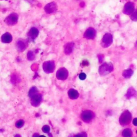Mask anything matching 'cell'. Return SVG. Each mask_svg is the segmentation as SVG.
I'll list each match as a JSON object with an SVG mask.
<instances>
[{"label":"cell","instance_id":"22","mask_svg":"<svg viewBox=\"0 0 137 137\" xmlns=\"http://www.w3.org/2000/svg\"><path fill=\"white\" fill-rule=\"evenodd\" d=\"M87 135L86 132H81V133L76 134L74 137H87Z\"/></svg>","mask_w":137,"mask_h":137},{"label":"cell","instance_id":"12","mask_svg":"<svg viewBox=\"0 0 137 137\" xmlns=\"http://www.w3.org/2000/svg\"><path fill=\"white\" fill-rule=\"evenodd\" d=\"M74 47V43L70 42L66 44L64 46V53L66 55H70L72 52Z\"/></svg>","mask_w":137,"mask_h":137},{"label":"cell","instance_id":"17","mask_svg":"<svg viewBox=\"0 0 137 137\" xmlns=\"http://www.w3.org/2000/svg\"><path fill=\"white\" fill-rule=\"evenodd\" d=\"M131 19L133 21H137V9H136L131 15Z\"/></svg>","mask_w":137,"mask_h":137},{"label":"cell","instance_id":"11","mask_svg":"<svg viewBox=\"0 0 137 137\" xmlns=\"http://www.w3.org/2000/svg\"><path fill=\"white\" fill-rule=\"evenodd\" d=\"M39 34L38 30L35 27H33L31 29L30 31L28 33V37L31 40H34L38 36Z\"/></svg>","mask_w":137,"mask_h":137},{"label":"cell","instance_id":"1","mask_svg":"<svg viewBox=\"0 0 137 137\" xmlns=\"http://www.w3.org/2000/svg\"><path fill=\"white\" fill-rule=\"evenodd\" d=\"M113 65L110 63H104L99 68V73L101 75H106L113 71Z\"/></svg>","mask_w":137,"mask_h":137},{"label":"cell","instance_id":"18","mask_svg":"<svg viewBox=\"0 0 137 137\" xmlns=\"http://www.w3.org/2000/svg\"><path fill=\"white\" fill-rule=\"evenodd\" d=\"M34 54L32 51H29L27 53V59L30 61H32L34 59Z\"/></svg>","mask_w":137,"mask_h":137},{"label":"cell","instance_id":"10","mask_svg":"<svg viewBox=\"0 0 137 137\" xmlns=\"http://www.w3.org/2000/svg\"><path fill=\"white\" fill-rule=\"evenodd\" d=\"M31 99L32 105L34 107H38L42 101V96L40 94L38 93L32 97Z\"/></svg>","mask_w":137,"mask_h":137},{"label":"cell","instance_id":"3","mask_svg":"<svg viewBox=\"0 0 137 137\" xmlns=\"http://www.w3.org/2000/svg\"><path fill=\"white\" fill-rule=\"evenodd\" d=\"M94 115L92 111H83L81 114V118L85 123H89L93 118Z\"/></svg>","mask_w":137,"mask_h":137},{"label":"cell","instance_id":"19","mask_svg":"<svg viewBox=\"0 0 137 137\" xmlns=\"http://www.w3.org/2000/svg\"><path fill=\"white\" fill-rule=\"evenodd\" d=\"M24 124V122L23 121V120L20 119L19 120H18L16 123V126L17 127V128H20L23 126V125Z\"/></svg>","mask_w":137,"mask_h":137},{"label":"cell","instance_id":"20","mask_svg":"<svg viewBox=\"0 0 137 137\" xmlns=\"http://www.w3.org/2000/svg\"><path fill=\"white\" fill-rule=\"evenodd\" d=\"M132 75V71L130 70H126L124 72L123 76L125 78H127L130 76Z\"/></svg>","mask_w":137,"mask_h":137},{"label":"cell","instance_id":"28","mask_svg":"<svg viewBox=\"0 0 137 137\" xmlns=\"http://www.w3.org/2000/svg\"><path fill=\"white\" fill-rule=\"evenodd\" d=\"M25 1H29V2H32V1H33L34 0H25Z\"/></svg>","mask_w":137,"mask_h":137},{"label":"cell","instance_id":"5","mask_svg":"<svg viewBox=\"0 0 137 137\" xmlns=\"http://www.w3.org/2000/svg\"><path fill=\"white\" fill-rule=\"evenodd\" d=\"M18 15L16 13H12L10 14L7 17L4 22L9 25H13L16 24L18 22Z\"/></svg>","mask_w":137,"mask_h":137},{"label":"cell","instance_id":"8","mask_svg":"<svg viewBox=\"0 0 137 137\" xmlns=\"http://www.w3.org/2000/svg\"><path fill=\"white\" fill-rule=\"evenodd\" d=\"M57 5L55 2H51L48 3L45 7V10L46 13H52L57 10Z\"/></svg>","mask_w":137,"mask_h":137},{"label":"cell","instance_id":"24","mask_svg":"<svg viewBox=\"0 0 137 137\" xmlns=\"http://www.w3.org/2000/svg\"><path fill=\"white\" fill-rule=\"evenodd\" d=\"M11 81H12V83H17L18 81V78L17 77L13 76L12 77V78H11Z\"/></svg>","mask_w":137,"mask_h":137},{"label":"cell","instance_id":"2","mask_svg":"<svg viewBox=\"0 0 137 137\" xmlns=\"http://www.w3.org/2000/svg\"><path fill=\"white\" fill-rule=\"evenodd\" d=\"M42 68L44 71L47 73H50L55 70V63L53 61H46L43 63Z\"/></svg>","mask_w":137,"mask_h":137},{"label":"cell","instance_id":"26","mask_svg":"<svg viewBox=\"0 0 137 137\" xmlns=\"http://www.w3.org/2000/svg\"><path fill=\"white\" fill-rule=\"evenodd\" d=\"M33 137H39V136L38 133H35L33 134Z\"/></svg>","mask_w":137,"mask_h":137},{"label":"cell","instance_id":"15","mask_svg":"<svg viewBox=\"0 0 137 137\" xmlns=\"http://www.w3.org/2000/svg\"><path fill=\"white\" fill-rule=\"evenodd\" d=\"M17 49L20 52H22L26 48V45L23 41H18L17 43Z\"/></svg>","mask_w":137,"mask_h":137},{"label":"cell","instance_id":"23","mask_svg":"<svg viewBox=\"0 0 137 137\" xmlns=\"http://www.w3.org/2000/svg\"><path fill=\"white\" fill-rule=\"evenodd\" d=\"M79 77L80 79L81 80H85L86 78V75L84 73H81L79 76Z\"/></svg>","mask_w":137,"mask_h":137},{"label":"cell","instance_id":"4","mask_svg":"<svg viewBox=\"0 0 137 137\" xmlns=\"http://www.w3.org/2000/svg\"><path fill=\"white\" fill-rule=\"evenodd\" d=\"M113 42V36L110 33H106L102 40L101 45L104 48L108 47Z\"/></svg>","mask_w":137,"mask_h":137},{"label":"cell","instance_id":"9","mask_svg":"<svg viewBox=\"0 0 137 137\" xmlns=\"http://www.w3.org/2000/svg\"><path fill=\"white\" fill-rule=\"evenodd\" d=\"M96 36V31L93 28L90 27L85 31L83 36L87 39H92L95 38Z\"/></svg>","mask_w":137,"mask_h":137},{"label":"cell","instance_id":"13","mask_svg":"<svg viewBox=\"0 0 137 137\" xmlns=\"http://www.w3.org/2000/svg\"><path fill=\"white\" fill-rule=\"evenodd\" d=\"M12 40V37L9 33H6L2 35L1 37V40L3 43H9Z\"/></svg>","mask_w":137,"mask_h":137},{"label":"cell","instance_id":"14","mask_svg":"<svg viewBox=\"0 0 137 137\" xmlns=\"http://www.w3.org/2000/svg\"><path fill=\"white\" fill-rule=\"evenodd\" d=\"M79 93L77 92V90L74 89H70L69 90L68 96L71 99H77L79 97Z\"/></svg>","mask_w":137,"mask_h":137},{"label":"cell","instance_id":"25","mask_svg":"<svg viewBox=\"0 0 137 137\" xmlns=\"http://www.w3.org/2000/svg\"><path fill=\"white\" fill-rule=\"evenodd\" d=\"M98 58H99V59L100 62L101 63L102 61V60H103V55H98Z\"/></svg>","mask_w":137,"mask_h":137},{"label":"cell","instance_id":"6","mask_svg":"<svg viewBox=\"0 0 137 137\" xmlns=\"http://www.w3.org/2000/svg\"><path fill=\"white\" fill-rule=\"evenodd\" d=\"M68 71L67 70L64 68H60L56 73V77L59 80H64L67 79L68 77Z\"/></svg>","mask_w":137,"mask_h":137},{"label":"cell","instance_id":"27","mask_svg":"<svg viewBox=\"0 0 137 137\" xmlns=\"http://www.w3.org/2000/svg\"><path fill=\"white\" fill-rule=\"evenodd\" d=\"M15 137H21V136L19 135V134H16Z\"/></svg>","mask_w":137,"mask_h":137},{"label":"cell","instance_id":"21","mask_svg":"<svg viewBox=\"0 0 137 137\" xmlns=\"http://www.w3.org/2000/svg\"><path fill=\"white\" fill-rule=\"evenodd\" d=\"M42 131L44 132V133H48L50 131V127L48 125H45V126H43L42 127Z\"/></svg>","mask_w":137,"mask_h":137},{"label":"cell","instance_id":"7","mask_svg":"<svg viewBox=\"0 0 137 137\" xmlns=\"http://www.w3.org/2000/svg\"><path fill=\"white\" fill-rule=\"evenodd\" d=\"M134 4L131 2H129L125 4L124 7L123 12L126 15H131L134 11Z\"/></svg>","mask_w":137,"mask_h":137},{"label":"cell","instance_id":"29","mask_svg":"<svg viewBox=\"0 0 137 137\" xmlns=\"http://www.w3.org/2000/svg\"><path fill=\"white\" fill-rule=\"evenodd\" d=\"M39 137H46L44 136H39Z\"/></svg>","mask_w":137,"mask_h":137},{"label":"cell","instance_id":"16","mask_svg":"<svg viewBox=\"0 0 137 137\" xmlns=\"http://www.w3.org/2000/svg\"><path fill=\"white\" fill-rule=\"evenodd\" d=\"M39 93L38 90L36 87H32L31 89H30L29 92V96L30 98H32V97L34 96L35 95Z\"/></svg>","mask_w":137,"mask_h":137}]
</instances>
